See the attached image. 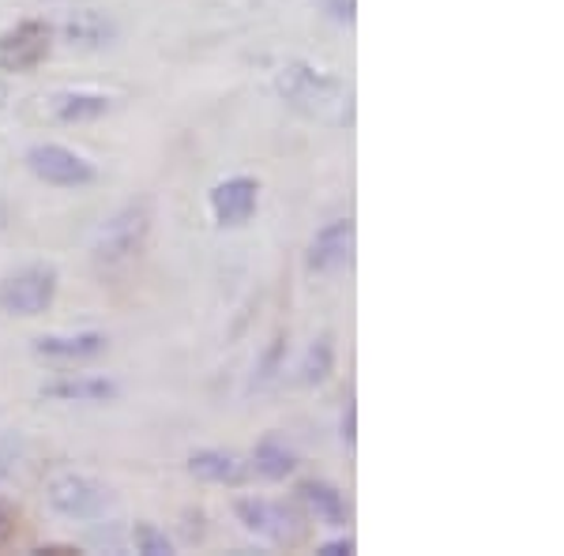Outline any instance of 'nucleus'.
<instances>
[{
  "label": "nucleus",
  "instance_id": "obj_1",
  "mask_svg": "<svg viewBox=\"0 0 564 556\" xmlns=\"http://www.w3.org/2000/svg\"><path fill=\"white\" fill-rule=\"evenodd\" d=\"M275 90L290 109L327 129H350L354 124V95L332 72L308 65V61H290L275 72Z\"/></svg>",
  "mask_w": 564,
  "mask_h": 556
},
{
  "label": "nucleus",
  "instance_id": "obj_2",
  "mask_svg": "<svg viewBox=\"0 0 564 556\" xmlns=\"http://www.w3.org/2000/svg\"><path fill=\"white\" fill-rule=\"evenodd\" d=\"M154 226V207L151 199H129L121 211L106 218V226L95 237V263L106 271H117L124 263H132L148 249V237Z\"/></svg>",
  "mask_w": 564,
  "mask_h": 556
},
{
  "label": "nucleus",
  "instance_id": "obj_3",
  "mask_svg": "<svg viewBox=\"0 0 564 556\" xmlns=\"http://www.w3.org/2000/svg\"><path fill=\"white\" fill-rule=\"evenodd\" d=\"M234 515H238V523L245 531L279 545V549H297V545L308 542V515L282 504V500L241 497L238 504H234Z\"/></svg>",
  "mask_w": 564,
  "mask_h": 556
},
{
  "label": "nucleus",
  "instance_id": "obj_4",
  "mask_svg": "<svg viewBox=\"0 0 564 556\" xmlns=\"http://www.w3.org/2000/svg\"><path fill=\"white\" fill-rule=\"evenodd\" d=\"M57 286H61V275L53 263H23V268L8 271L0 279V313L8 316H42L50 313L53 297H57Z\"/></svg>",
  "mask_w": 564,
  "mask_h": 556
},
{
  "label": "nucleus",
  "instance_id": "obj_5",
  "mask_svg": "<svg viewBox=\"0 0 564 556\" xmlns=\"http://www.w3.org/2000/svg\"><path fill=\"white\" fill-rule=\"evenodd\" d=\"M45 500H50L53 512L65 519H98L109 512L113 492L84 470H61L45 486Z\"/></svg>",
  "mask_w": 564,
  "mask_h": 556
},
{
  "label": "nucleus",
  "instance_id": "obj_6",
  "mask_svg": "<svg viewBox=\"0 0 564 556\" xmlns=\"http://www.w3.org/2000/svg\"><path fill=\"white\" fill-rule=\"evenodd\" d=\"M26 170L53 188H87L98 177L95 162L65 143H34L26 151Z\"/></svg>",
  "mask_w": 564,
  "mask_h": 556
},
{
  "label": "nucleus",
  "instance_id": "obj_7",
  "mask_svg": "<svg viewBox=\"0 0 564 556\" xmlns=\"http://www.w3.org/2000/svg\"><path fill=\"white\" fill-rule=\"evenodd\" d=\"M53 50V26L45 20H20L0 31V72H34Z\"/></svg>",
  "mask_w": 564,
  "mask_h": 556
},
{
  "label": "nucleus",
  "instance_id": "obj_8",
  "mask_svg": "<svg viewBox=\"0 0 564 556\" xmlns=\"http://www.w3.org/2000/svg\"><path fill=\"white\" fill-rule=\"evenodd\" d=\"M207 207H212V218L218 226H245L252 222L260 207V181L257 177H226L207 193Z\"/></svg>",
  "mask_w": 564,
  "mask_h": 556
},
{
  "label": "nucleus",
  "instance_id": "obj_9",
  "mask_svg": "<svg viewBox=\"0 0 564 556\" xmlns=\"http://www.w3.org/2000/svg\"><path fill=\"white\" fill-rule=\"evenodd\" d=\"M350 252H354V218H332L308 241L305 252L308 275H332V271L347 268Z\"/></svg>",
  "mask_w": 564,
  "mask_h": 556
},
{
  "label": "nucleus",
  "instance_id": "obj_10",
  "mask_svg": "<svg viewBox=\"0 0 564 556\" xmlns=\"http://www.w3.org/2000/svg\"><path fill=\"white\" fill-rule=\"evenodd\" d=\"M109 350V335L102 331H68V335H39L34 353L45 361H95Z\"/></svg>",
  "mask_w": 564,
  "mask_h": 556
},
{
  "label": "nucleus",
  "instance_id": "obj_11",
  "mask_svg": "<svg viewBox=\"0 0 564 556\" xmlns=\"http://www.w3.org/2000/svg\"><path fill=\"white\" fill-rule=\"evenodd\" d=\"M297 500L308 508V519H321L327 526H347L350 523V500L343 489H335L324 478H302L297 481Z\"/></svg>",
  "mask_w": 564,
  "mask_h": 556
},
{
  "label": "nucleus",
  "instance_id": "obj_12",
  "mask_svg": "<svg viewBox=\"0 0 564 556\" xmlns=\"http://www.w3.org/2000/svg\"><path fill=\"white\" fill-rule=\"evenodd\" d=\"M188 470H193L199 481H207V486H241L252 467L241 459L238 451L199 448V451L188 455Z\"/></svg>",
  "mask_w": 564,
  "mask_h": 556
},
{
  "label": "nucleus",
  "instance_id": "obj_13",
  "mask_svg": "<svg viewBox=\"0 0 564 556\" xmlns=\"http://www.w3.org/2000/svg\"><path fill=\"white\" fill-rule=\"evenodd\" d=\"M45 109L61 124H87L106 117L113 102H109V95H98V90H57V95H50Z\"/></svg>",
  "mask_w": 564,
  "mask_h": 556
},
{
  "label": "nucleus",
  "instance_id": "obj_14",
  "mask_svg": "<svg viewBox=\"0 0 564 556\" xmlns=\"http://www.w3.org/2000/svg\"><path fill=\"white\" fill-rule=\"evenodd\" d=\"M117 391L121 388L106 377H68L45 384L42 399H50V403H109V399H117Z\"/></svg>",
  "mask_w": 564,
  "mask_h": 556
},
{
  "label": "nucleus",
  "instance_id": "obj_15",
  "mask_svg": "<svg viewBox=\"0 0 564 556\" xmlns=\"http://www.w3.org/2000/svg\"><path fill=\"white\" fill-rule=\"evenodd\" d=\"M65 42L79 45V50H102V45L117 42V23L109 20L106 12L84 8V12H76L65 20Z\"/></svg>",
  "mask_w": 564,
  "mask_h": 556
},
{
  "label": "nucleus",
  "instance_id": "obj_16",
  "mask_svg": "<svg viewBox=\"0 0 564 556\" xmlns=\"http://www.w3.org/2000/svg\"><path fill=\"white\" fill-rule=\"evenodd\" d=\"M249 467H257V473H263L268 481H282L297 470V455L290 451L279 436H263V440L257 444V451H252Z\"/></svg>",
  "mask_w": 564,
  "mask_h": 556
},
{
  "label": "nucleus",
  "instance_id": "obj_17",
  "mask_svg": "<svg viewBox=\"0 0 564 556\" xmlns=\"http://www.w3.org/2000/svg\"><path fill=\"white\" fill-rule=\"evenodd\" d=\"M332 372H335V342H332V335H321V339H313L302 361V384L316 388V384H324Z\"/></svg>",
  "mask_w": 564,
  "mask_h": 556
},
{
  "label": "nucleus",
  "instance_id": "obj_18",
  "mask_svg": "<svg viewBox=\"0 0 564 556\" xmlns=\"http://www.w3.org/2000/svg\"><path fill=\"white\" fill-rule=\"evenodd\" d=\"M132 545H135V553H143V556H174V542H170L166 531H159L154 523H135Z\"/></svg>",
  "mask_w": 564,
  "mask_h": 556
},
{
  "label": "nucleus",
  "instance_id": "obj_19",
  "mask_svg": "<svg viewBox=\"0 0 564 556\" xmlns=\"http://www.w3.org/2000/svg\"><path fill=\"white\" fill-rule=\"evenodd\" d=\"M15 531H20V512H15V504H8L0 497V549L15 542Z\"/></svg>",
  "mask_w": 564,
  "mask_h": 556
},
{
  "label": "nucleus",
  "instance_id": "obj_20",
  "mask_svg": "<svg viewBox=\"0 0 564 556\" xmlns=\"http://www.w3.org/2000/svg\"><path fill=\"white\" fill-rule=\"evenodd\" d=\"M279 353H282V339H275V346L268 350V358H263L260 364V380H257V388H263L268 380H275V369H279Z\"/></svg>",
  "mask_w": 564,
  "mask_h": 556
},
{
  "label": "nucleus",
  "instance_id": "obj_21",
  "mask_svg": "<svg viewBox=\"0 0 564 556\" xmlns=\"http://www.w3.org/2000/svg\"><path fill=\"white\" fill-rule=\"evenodd\" d=\"M316 553H321V556H350V553H354V537H350V534L332 537V542L316 545Z\"/></svg>",
  "mask_w": 564,
  "mask_h": 556
},
{
  "label": "nucleus",
  "instance_id": "obj_22",
  "mask_svg": "<svg viewBox=\"0 0 564 556\" xmlns=\"http://www.w3.org/2000/svg\"><path fill=\"white\" fill-rule=\"evenodd\" d=\"M34 553H79L76 545H42V549H34Z\"/></svg>",
  "mask_w": 564,
  "mask_h": 556
},
{
  "label": "nucleus",
  "instance_id": "obj_23",
  "mask_svg": "<svg viewBox=\"0 0 564 556\" xmlns=\"http://www.w3.org/2000/svg\"><path fill=\"white\" fill-rule=\"evenodd\" d=\"M4 106H8V79L0 76V109H4Z\"/></svg>",
  "mask_w": 564,
  "mask_h": 556
},
{
  "label": "nucleus",
  "instance_id": "obj_24",
  "mask_svg": "<svg viewBox=\"0 0 564 556\" xmlns=\"http://www.w3.org/2000/svg\"><path fill=\"white\" fill-rule=\"evenodd\" d=\"M4 478H8V459L0 455V481H4Z\"/></svg>",
  "mask_w": 564,
  "mask_h": 556
}]
</instances>
